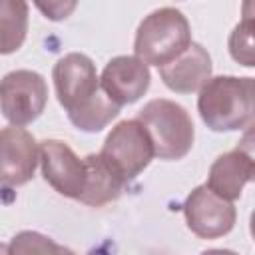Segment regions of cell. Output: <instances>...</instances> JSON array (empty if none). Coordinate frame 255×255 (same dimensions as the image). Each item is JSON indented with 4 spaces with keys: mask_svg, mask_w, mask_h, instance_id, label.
<instances>
[{
    "mask_svg": "<svg viewBox=\"0 0 255 255\" xmlns=\"http://www.w3.org/2000/svg\"><path fill=\"white\" fill-rule=\"evenodd\" d=\"M52 80L60 106L78 129L96 133L118 118L120 106L102 90L96 64L90 56L82 52L62 56L54 64Z\"/></svg>",
    "mask_w": 255,
    "mask_h": 255,
    "instance_id": "obj_1",
    "label": "cell"
},
{
    "mask_svg": "<svg viewBox=\"0 0 255 255\" xmlns=\"http://www.w3.org/2000/svg\"><path fill=\"white\" fill-rule=\"evenodd\" d=\"M197 112L211 131H237L255 126V78L215 76L197 98Z\"/></svg>",
    "mask_w": 255,
    "mask_h": 255,
    "instance_id": "obj_2",
    "label": "cell"
},
{
    "mask_svg": "<svg viewBox=\"0 0 255 255\" xmlns=\"http://www.w3.org/2000/svg\"><path fill=\"white\" fill-rule=\"evenodd\" d=\"M191 46V28L187 18L171 6L149 12L137 26L133 56L147 66L163 68L179 58Z\"/></svg>",
    "mask_w": 255,
    "mask_h": 255,
    "instance_id": "obj_3",
    "label": "cell"
},
{
    "mask_svg": "<svg viewBox=\"0 0 255 255\" xmlns=\"http://www.w3.org/2000/svg\"><path fill=\"white\" fill-rule=\"evenodd\" d=\"M137 120L145 126L153 141L155 157L175 161L191 151L195 129L187 110L181 104L165 98L149 100L137 112Z\"/></svg>",
    "mask_w": 255,
    "mask_h": 255,
    "instance_id": "obj_4",
    "label": "cell"
},
{
    "mask_svg": "<svg viewBox=\"0 0 255 255\" xmlns=\"http://www.w3.org/2000/svg\"><path fill=\"white\" fill-rule=\"evenodd\" d=\"M100 155L124 183H129L149 165L155 149L145 126L135 118L122 120L112 128Z\"/></svg>",
    "mask_w": 255,
    "mask_h": 255,
    "instance_id": "obj_5",
    "label": "cell"
},
{
    "mask_svg": "<svg viewBox=\"0 0 255 255\" xmlns=\"http://www.w3.org/2000/svg\"><path fill=\"white\" fill-rule=\"evenodd\" d=\"M48 102V84L34 70H14L2 78L0 106L4 120L14 128H24L40 118Z\"/></svg>",
    "mask_w": 255,
    "mask_h": 255,
    "instance_id": "obj_6",
    "label": "cell"
},
{
    "mask_svg": "<svg viewBox=\"0 0 255 255\" xmlns=\"http://www.w3.org/2000/svg\"><path fill=\"white\" fill-rule=\"evenodd\" d=\"M40 167L44 179L64 197L82 201L88 189V163L60 139L40 141Z\"/></svg>",
    "mask_w": 255,
    "mask_h": 255,
    "instance_id": "obj_7",
    "label": "cell"
},
{
    "mask_svg": "<svg viewBox=\"0 0 255 255\" xmlns=\"http://www.w3.org/2000/svg\"><path fill=\"white\" fill-rule=\"evenodd\" d=\"M183 217L187 229L199 239H217L233 229L237 211L231 201L219 197L203 183L193 187L185 197Z\"/></svg>",
    "mask_w": 255,
    "mask_h": 255,
    "instance_id": "obj_8",
    "label": "cell"
},
{
    "mask_svg": "<svg viewBox=\"0 0 255 255\" xmlns=\"http://www.w3.org/2000/svg\"><path fill=\"white\" fill-rule=\"evenodd\" d=\"M40 145L22 128L8 126L0 133V175L4 187H20L34 177Z\"/></svg>",
    "mask_w": 255,
    "mask_h": 255,
    "instance_id": "obj_9",
    "label": "cell"
},
{
    "mask_svg": "<svg viewBox=\"0 0 255 255\" xmlns=\"http://www.w3.org/2000/svg\"><path fill=\"white\" fill-rule=\"evenodd\" d=\"M149 82H151L149 66L135 56L112 58L100 76L102 90L120 108L137 102L147 92Z\"/></svg>",
    "mask_w": 255,
    "mask_h": 255,
    "instance_id": "obj_10",
    "label": "cell"
},
{
    "mask_svg": "<svg viewBox=\"0 0 255 255\" xmlns=\"http://www.w3.org/2000/svg\"><path fill=\"white\" fill-rule=\"evenodd\" d=\"M211 70L213 66L207 50L201 44L191 42V46L179 58L159 68V78L171 92L191 94L201 90L211 80Z\"/></svg>",
    "mask_w": 255,
    "mask_h": 255,
    "instance_id": "obj_11",
    "label": "cell"
},
{
    "mask_svg": "<svg viewBox=\"0 0 255 255\" xmlns=\"http://www.w3.org/2000/svg\"><path fill=\"white\" fill-rule=\"evenodd\" d=\"M247 181H251L249 167H247L245 159L233 149V151L221 153L211 163L205 185L219 197L233 203L235 199L241 197V191Z\"/></svg>",
    "mask_w": 255,
    "mask_h": 255,
    "instance_id": "obj_12",
    "label": "cell"
},
{
    "mask_svg": "<svg viewBox=\"0 0 255 255\" xmlns=\"http://www.w3.org/2000/svg\"><path fill=\"white\" fill-rule=\"evenodd\" d=\"M86 163H88L90 177H88V189L82 203L92 207H102L110 201H116L122 195L126 183L114 173V169L102 159L100 153L86 155Z\"/></svg>",
    "mask_w": 255,
    "mask_h": 255,
    "instance_id": "obj_13",
    "label": "cell"
},
{
    "mask_svg": "<svg viewBox=\"0 0 255 255\" xmlns=\"http://www.w3.org/2000/svg\"><path fill=\"white\" fill-rule=\"evenodd\" d=\"M2 28V54L16 52L26 40L28 30V4L20 0H2L0 4Z\"/></svg>",
    "mask_w": 255,
    "mask_h": 255,
    "instance_id": "obj_14",
    "label": "cell"
},
{
    "mask_svg": "<svg viewBox=\"0 0 255 255\" xmlns=\"http://www.w3.org/2000/svg\"><path fill=\"white\" fill-rule=\"evenodd\" d=\"M4 255H76L72 249L56 243L38 231H20L2 245Z\"/></svg>",
    "mask_w": 255,
    "mask_h": 255,
    "instance_id": "obj_15",
    "label": "cell"
},
{
    "mask_svg": "<svg viewBox=\"0 0 255 255\" xmlns=\"http://www.w3.org/2000/svg\"><path fill=\"white\" fill-rule=\"evenodd\" d=\"M229 56L245 68H255V20L241 18L227 38Z\"/></svg>",
    "mask_w": 255,
    "mask_h": 255,
    "instance_id": "obj_16",
    "label": "cell"
},
{
    "mask_svg": "<svg viewBox=\"0 0 255 255\" xmlns=\"http://www.w3.org/2000/svg\"><path fill=\"white\" fill-rule=\"evenodd\" d=\"M235 151L245 159L249 173H251V181H255V126L245 129V133L235 145Z\"/></svg>",
    "mask_w": 255,
    "mask_h": 255,
    "instance_id": "obj_17",
    "label": "cell"
},
{
    "mask_svg": "<svg viewBox=\"0 0 255 255\" xmlns=\"http://www.w3.org/2000/svg\"><path fill=\"white\" fill-rule=\"evenodd\" d=\"M38 10H42L46 14V18L50 20H64L68 18V14L76 8V2H48V4H42V2H36Z\"/></svg>",
    "mask_w": 255,
    "mask_h": 255,
    "instance_id": "obj_18",
    "label": "cell"
},
{
    "mask_svg": "<svg viewBox=\"0 0 255 255\" xmlns=\"http://www.w3.org/2000/svg\"><path fill=\"white\" fill-rule=\"evenodd\" d=\"M241 16L255 20V0H245L241 4Z\"/></svg>",
    "mask_w": 255,
    "mask_h": 255,
    "instance_id": "obj_19",
    "label": "cell"
},
{
    "mask_svg": "<svg viewBox=\"0 0 255 255\" xmlns=\"http://www.w3.org/2000/svg\"><path fill=\"white\" fill-rule=\"evenodd\" d=\"M199 255H239L231 249H207V251H201Z\"/></svg>",
    "mask_w": 255,
    "mask_h": 255,
    "instance_id": "obj_20",
    "label": "cell"
},
{
    "mask_svg": "<svg viewBox=\"0 0 255 255\" xmlns=\"http://www.w3.org/2000/svg\"><path fill=\"white\" fill-rule=\"evenodd\" d=\"M249 231H251V237H253V241H255V209H253L251 219H249Z\"/></svg>",
    "mask_w": 255,
    "mask_h": 255,
    "instance_id": "obj_21",
    "label": "cell"
}]
</instances>
